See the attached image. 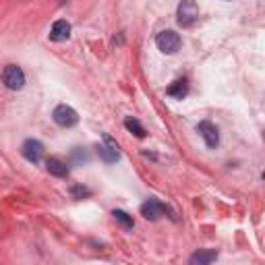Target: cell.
I'll return each instance as SVG.
<instances>
[{
    "label": "cell",
    "mask_w": 265,
    "mask_h": 265,
    "mask_svg": "<svg viewBox=\"0 0 265 265\" xmlns=\"http://www.w3.org/2000/svg\"><path fill=\"white\" fill-rule=\"evenodd\" d=\"M199 19V6L195 0H180L178 10H176V21L182 27H191L195 21Z\"/></svg>",
    "instance_id": "1"
},
{
    "label": "cell",
    "mask_w": 265,
    "mask_h": 265,
    "mask_svg": "<svg viewBox=\"0 0 265 265\" xmlns=\"http://www.w3.org/2000/svg\"><path fill=\"white\" fill-rule=\"evenodd\" d=\"M180 44H182L180 36H178L176 31H172V29L159 31V33H158V38H156L158 50H159V52H164V54H174V52H178Z\"/></svg>",
    "instance_id": "2"
},
{
    "label": "cell",
    "mask_w": 265,
    "mask_h": 265,
    "mask_svg": "<svg viewBox=\"0 0 265 265\" xmlns=\"http://www.w3.org/2000/svg\"><path fill=\"white\" fill-rule=\"evenodd\" d=\"M52 118L54 122L62 126V129H71V126H75L79 122V114L71 108V106H66V104H60V106H56L54 112H52Z\"/></svg>",
    "instance_id": "3"
},
{
    "label": "cell",
    "mask_w": 265,
    "mask_h": 265,
    "mask_svg": "<svg viewBox=\"0 0 265 265\" xmlns=\"http://www.w3.org/2000/svg\"><path fill=\"white\" fill-rule=\"evenodd\" d=\"M2 83L8 89H15V91L23 89V85H25V73H23V68L17 64H6L2 71Z\"/></svg>",
    "instance_id": "4"
},
{
    "label": "cell",
    "mask_w": 265,
    "mask_h": 265,
    "mask_svg": "<svg viewBox=\"0 0 265 265\" xmlns=\"http://www.w3.org/2000/svg\"><path fill=\"white\" fill-rule=\"evenodd\" d=\"M96 149H98V156H100L106 164H114V162H116V159L120 158L118 143L114 141L110 135H104V143H100Z\"/></svg>",
    "instance_id": "5"
},
{
    "label": "cell",
    "mask_w": 265,
    "mask_h": 265,
    "mask_svg": "<svg viewBox=\"0 0 265 265\" xmlns=\"http://www.w3.org/2000/svg\"><path fill=\"white\" fill-rule=\"evenodd\" d=\"M197 133L203 137L205 145L210 149H215L217 145H220V131H217V126L210 120H203L197 124Z\"/></svg>",
    "instance_id": "6"
},
{
    "label": "cell",
    "mask_w": 265,
    "mask_h": 265,
    "mask_svg": "<svg viewBox=\"0 0 265 265\" xmlns=\"http://www.w3.org/2000/svg\"><path fill=\"white\" fill-rule=\"evenodd\" d=\"M21 154H23V158H25L27 162L38 164L42 159V156H44V145L38 139H27L25 143L21 145Z\"/></svg>",
    "instance_id": "7"
},
{
    "label": "cell",
    "mask_w": 265,
    "mask_h": 265,
    "mask_svg": "<svg viewBox=\"0 0 265 265\" xmlns=\"http://www.w3.org/2000/svg\"><path fill=\"white\" fill-rule=\"evenodd\" d=\"M166 212H168L166 205L159 203L158 199H149V201H145V203L141 205V215L145 217V220H152V222L159 220V217H162Z\"/></svg>",
    "instance_id": "8"
},
{
    "label": "cell",
    "mask_w": 265,
    "mask_h": 265,
    "mask_svg": "<svg viewBox=\"0 0 265 265\" xmlns=\"http://www.w3.org/2000/svg\"><path fill=\"white\" fill-rule=\"evenodd\" d=\"M68 38H71V23L64 21V19L54 21V25L50 29V40L52 42H66Z\"/></svg>",
    "instance_id": "9"
},
{
    "label": "cell",
    "mask_w": 265,
    "mask_h": 265,
    "mask_svg": "<svg viewBox=\"0 0 265 265\" xmlns=\"http://www.w3.org/2000/svg\"><path fill=\"white\" fill-rule=\"evenodd\" d=\"M46 170H48L52 176H58V178H66L68 176V166L58 158H48V162H46Z\"/></svg>",
    "instance_id": "10"
},
{
    "label": "cell",
    "mask_w": 265,
    "mask_h": 265,
    "mask_svg": "<svg viewBox=\"0 0 265 265\" xmlns=\"http://www.w3.org/2000/svg\"><path fill=\"white\" fill-rule=\"evenodd\" d=\"M217 259V253L215 251H197L193 253L189 263L191 265H207V263H213Z\"/></svg>",
    "instance_id": "11"
},
{
    "label": "cell",
    "mask_w": 265,
    "mask_h": 265,
    "mask_svg": "<svg viewBox=\"0 0 265 265\" xmlns=\"http://www.w3.org/2000/svg\"><path fill=\"white\" fill-rule=\"evenodd\" d=\"M187 94H189V83L184 81V79H178V81H174V83L168 87V96L176 98V100L187 98Z\"/></svg>",
    "instance_id": "12"
},
{
    "label": "cell",
    "mask_w": 265,
    "mask_h": 265,
    "mask_svg": "<svg viewBox=\"0 0 265 265\" xmlns=\"http://www.w3.org/2000/svg\"><path fill=\"white\" fill-rule=\"evenodd\" d=\"M124 126H126V131H131L135 137H139V139H143V137L147 135L145 133V129H143V124L139 122V120H137V118H124Z\"/></svg>",
    "instance_id": "13"
},
{
    "label": "cell",
    "mask_w": 265,
    "mask_h": 265,
    "mask_svg": "<svg viewBox=\"0 0 265 265\" xmlns=\"http://www.w3.org/2000/svg\"><path fill=\"white\" fill-rule=\"evenodd\" d=\"M112 215H114V220L120 222L124 228H133V226H135L133 217H131L129 213H126V212H122V210H114V212H112Z\"/></svg>",
    "instance_id": "14"
},
{
    "label": "cell",
    "mask_w": 265,
    "mask_h": 265,
    "mask_svg": "<svg viewBox=\"0 0 265 265\" xmlns=\"http://www.w3.org/2000/svg\"><path fill=\"white\" fill-rule=\"evenodd\" d=\"M71 158L75 159V162H87L89 156L83 147H73V152H71Z\"/></svg>",
    "instance_id": "15"
},
{
    "label": "cell",
    "mask_w": 265,
    "mask_h": 265,
    "mask_svg": "<svg viewBox=\"0 0 265 265\" xmlns=\"http://www.w3.org/2000/svg\"><path fill=\"white\" fill-rule=\"evenodd\" d=\"M71 195H73L75 199H83V197H89L91 191L85 189V187H81V184H75V187L71 189Z\"/></svg>",
    "instance_id": "16"
}]
</instances>
